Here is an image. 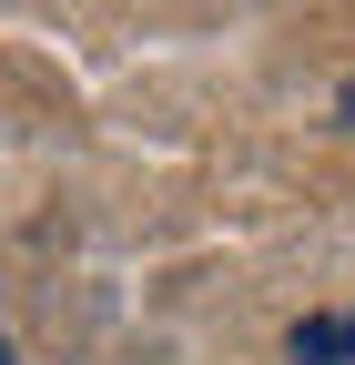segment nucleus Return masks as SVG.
I'll use <instances>...</instances> for the list:
<instances>
[{
  "label": "nucleus",
  "instance_id": "f257e3e1",
  "mask_svg": "<svg viewBox=\"0 0 355 365\" xmlns=\"http://www.w3.org/2000/svg\"><path fill=\"white\" fill-rule=\"evenodd\" d=\"M0 365H21V345H11V335H0Z\"/></svg>",
  "mask_w": 355,
  "mask_h": 365
},
{
  "label": "nucleus",
  "instance_id": "f03ea898",
  "mask_svg": "<svg viewBox=\"0 0 355 365\" xmlns=\"http://www.w3.org/2000/svg\"><path fill=\"white\" fill-rule=\"evenodd\" d=\"M345 122H355V81H345Z\"/></svg>",
  "mask_w": 355,
  "mask_h": 365
}]
</instances>
